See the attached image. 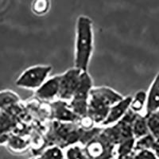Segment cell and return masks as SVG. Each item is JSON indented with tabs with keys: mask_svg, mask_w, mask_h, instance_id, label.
I'll return each mask as SVG.
<instances>
[{
	"mask_svg": "<svg viewBox=\"0 0 159 159\" xmlns=\"http://www.w3.org/2000/svg\"><path fill=\"white\" fill-rule=\"evenodd\" d=\"M93 23L88 16H79L76 25L74 67L88 71L94 47Z\"/></svg>",
	"mask_w": 159,
	"mask_h": 159,
	"instance_id": "obj_1",
	"label": "cell"
},
{
	"mask_svg": "<svg viewBox=\"0 0 159 159\" xmlns=\"http://www.w3.org/2000/svg\"><path fill=\"white\" fill-rule=\"evenodd\" d=\"M123 97L109 87L92 88L89 94L87 116L95 124L101 125L107 118L111 107Z\"/></svg>",
	"mask_w": 159,
	"mask_h": 159,
	"instance_id": "obj_2",
	"label": "cell"
},
{
	"mask_svg": "<svg viewBox=\"0 0 159 159\" xmlns=\"http://www.w3.org/2000/svg\"><path fill=\"white\" fill-rule=\"evenodd\" d=\"M84 130L78 123H63L54 120L47 133L42 150L52 145L63 149L77 143L81 144Z\"/></svg>",
	"mask_w": 159,
	"mask_h": 159,
	"instance_id": "obj_3",
	"label": "cell"
},
{
	"mask_svg": "<svg viewBox=\"0 0 159 159\" xmlns=\"http://www.w3.org/2000/svg\"><path fill=\"white\" fill-rule=\"evenodd\" d=\"M92 88L93 83L90 74L88 71H84L81 73L79 87L73 97L69 102L72 111L80 118L88 115L89 94Z\"/></svg>",
	"mask_w": 159,
	"mask_h": 159,
	"instance_id": "obj_4",
	"label": "cell"
},
{
	"mask_svg": "<svg viewBox=\"0 0 159 159\" xmlns=\"http://www.w3.org/2000/svg\"><path fill=\"white\" fill-rule=\"evenodd\" d=\"M51 72L52 66L50 65H34L23 71L16 80L15 84L19 88L37 90L48 79Z\"/></svg>",
	"mask_w": 159,
	"mask_h": 159,
	"instance_id": "obj_5",
	"label": "cell"
},
{
	"mask_svg": "<svg viewBox=\"0 0 159 159\" xmlns=\"http://www.w3.org/2000/svg\"><path fill=\"white\" fill-rule=\"evenodd\" d=\"M116 145L106 137L102 130L84 146L85 150L91 159H113L116 156Z\"/></svg>",
	"mask_w": 159,
	"mask_h": 159,
	"instance_id": "obj_6",
	"label": "cell"
},
{
	"mask_svg": "<svg viewBox=\"0 0 159 159\" xmlns=\"http://www.w3.org/2000/svg\"><path fill=\"white\" fill-rule=\"evenodd\" d=\"M18 102L0 105V144L7 143L9 136L17 128L16 111H18Z\"/></svg>",
	"mask_w": 159,
	"mask_h": 159,
	"instance_id": "obj_7",
	"label": "cell"
},
{
	"mask_svg": "<svg viewBox=\"0 0 159 159\" xmlns=\"http://www.w3.org/2000/svg\"><path fill=\"white\" fill-rule=\"evenodd\" d=\"M82 71L72 68L60 75V89L58 99L70 101L79 87Z\"/></svg>",
	"mask_w": 159,
	"mask_h": 159,
	"instance_id": "obj_8",
	"label": "cell"
},
{
	"mask_svg": "<svg viewBox=\"0 0 159 159\" xmlns=\"http://www.w3.org/2000/svg\"><path fill=\"white\" fill-rule=\"evenodd\" d=\"M52 118L55 121L63 123H79L81 118L71 108L69 103L64 99H58L51 103Z\"/></svg>",
	"mask_w": 159,
	"mask_h": 159,
	"instance_id": "obj_9",
	"label": "cell"
},
{
	"mask_svg": "<svg viewBox=\"0 0 159 159\" xmlns=\"http://www.w3.org/2000/svg\"><path fill=\"white\" fill-rule=\"evenodd\" d=\"M60 89V75L48 78L41 87L35 90V96L43 101H53L58 97Z\"/></svg>",
	"mask_w": 159,
	"mask_h": 159,
	"instance_id": "obj_10",
	"label": "cell"
},
{
	"mask_svg": "<svg viewBox=\"0 0 159 159\" xmlns=\"http://www.w3.org/2000/svg\"><path fill=\"white\" fill-rule=\"evenodd\" d=\"M131 100V96H125L121 100H119L116 104L113 105L111 107L110 111H109L107 118L102 123V126H106L107 127V126L115 124L118 121H119L130 109Z\"/></svg>",
	"mask_w": 159,
	"mask_h": 159,
	"instance_id": "obj_11",
	"label": "cell"
},
{
	"mask_svg": "<svg viewBox=\"0 0 159 159\" xmlns=\"http://www.w3.org/2000/svg\"><path fill=\"white\" fill-rule=\"evenodd\" d=\"M159 110V72L154 77L147 92L146 114Z\"/></svg>",
	"mask_w": 159,
	"mask_h": 159,
	"instance_id": "obj_12",
	"label": "cell"
},
{
	"mask_svg": "<svg viewBox=\"0 0 159 159\" xmlns=\"http://www.w3.org/2000/svg\"><path fill=\"white\" fill-rule=\"evenodd\" d=\"M132 132H133V134H134L135 139L143 137L150 133L147 119L145 116H141L139 113L138 114L137 117L135 118L134 121L133 122V124H132Z\"/></svg>",
	"mask_w": 159,
	"mask_h": 159,
	"instance_id": "obj_13",
	"label": "cell"
},
{
	"mask_svg": "<svg viewBox=\"0 0 159 159\" xmlns=\"http://www.w3.org/2000/svg\"><path fill=\"white\" fill-rule=\"evenodd\" d=\"M7 143L10 150L15 152L23 151L28 148L30 145V142L27 139L16 134H11L8 138Z\"/></svg>",
	"mask_w": 159,
	"mask_h": 159,
	"instance_id": "obj_14",
	"label": "cell"
},
{
	"mask_svg": "<svg viewBox=\"0 0 159 159\" xmlns=\"http://www.w3.org/2000/svg\"><path fill=\"white\" fill-rule=\"evenodd\" d=\"M37 159H66L63 149L58 146H49L38 154Z\"/></svg>",
	"mask_w": 159,
	"mask_h": 159,
	"instance_id": "obj_15",
	"label": "cell"
},
{
	"mask_svg": "<svg viewBox=\"0 0 159 159\" xmlns=\"http://www.w3.org/2000/svg\"><path fill=\"white\" fill-rule=\"evenodd\" d=\"M147 92L143 90H140L132 96V100L130 103V109L136 113H140L143 110L147 104Z\"/></svg>",
	"mask_w": 159,
	"mask_h": 159,
	"instance_id": "obj_16",
	"label": "cell"
},
{
	"mask_svg": "<svg viewBox=\"0 0 159 159\" xmlns=\"http://www.w3.org/2000/svg\"><path fill=\"white\" fill-rule=\"evenodd\" d=\"M150 133L159 141V110L145 115Z\"/></svg>",
	"mask_w": 159,
	"mask_h": 159,
	"instance_id": "obj_17",
	"label": "cell"
},
{
	"mask_svg": "<svg viewBox=\"0 0 159 159\" xmlns=\"http://www.w3.org/2000/svg\"><path fill=\"white\" fill-rule=\"evenodd\" d=\"M65 154L66 159H91L88 155L84 147H82L78 144L67 147Z\"/></svg>",
	"mask_w": 159,
	"mask_h": 159,
	"instance_id": "obj_18",
	"label": "cell"
},
{
	"mask_svg": "<svg viewBox=\"0 0 159 159\" xmlns=\"http://www.w3.org/2000/svg\"><path fill=\"white\" fill-rule=\"evenodd\" d=\"M157 143L155 138L149 133L147 135L136 139L134 144V151H138L141 150H153L154 145Z\"/></svg>",
	"mask_w": 159,
	"mask_h": 159,
	"instance_id": "obj_19",
	"label": "cell"
},
{
	"mask_svg": "<svg viewBox=\"0 0 159 159\" xmlns=\"http://www.w3.org/2000/svg\"><path fill=\"white\" fill-rule=\"evenodd\" d=\"M135 141L136 139L134 138H131L119 143L116 150V154L117 156L116 157H123V156L132 154L134 152Z\"/></svg>",
	"mask_w": 159,
	"mask_h": 159,
	"instance_id": "obj_20",
	"label": "cell"
},
{
	"mask_svg": "<svg viewBox=\"0 0 159 159\" xmlns=\"http://www.w3.org/2000/svg\"><path fill=\"white\" fill-rule=\"evenodd\" d=\"M49 8V0H34L32 3L33 12L38 15H45Z\"/></svg>",
	"mask_w": 159,
	"mask_h": 159,
	"instance_id": "obj_21",
	"label": "cell"
},
{
	"mask_svg": "<svg viewBox=\"0 0 159 159\" xmlns=\"http://www.w3.org/2000/svg\"><path fill=\"white\" fill-rule=\"evenodd\" d=\"M133 159H158L151 150H141L134 151Z\"/></svg>",
	"mask_w": 159,
	"mask_h": 159,
	"instance_id": "obj_22",
	"label": "cell"
},
{
	"mask_svg": "<svg viewBox=\"0 0 159 159\" xmlns=\"http://www.w3.org/2000/svg\"><path fill=\"white\" fill-rule=\"evenodd\" d=\"M133 154H134V152L132 154H129V155H126L120 157H116V159H133Z\"/></svg>",
	"mask_w": 159,
	"mask_h": 159,
	"instance_id": "obj_23",
	"label": "cell"
},
{
	"mask_svg": "<svg viewBox=\"0 0 159 159\" xmlns=\"http://www.w3.org/2000/svg\"><path fill=\"white\" fill-rule=\"evenodd\" d=\"M31 159H35V158H31Z\"/></svg>",
	"mask_w": 159,
	"mask_h": 159,
	"instance_id": "obj_24",
	"label": "cell"
},
{
	"mask_svg": "<svg viewBox=\"0 0 159 159\" xmlns=\"http://www.w3.org/2000/svg\"><path fill=\"white\" fill-rule=\"evenodd\" d=\"M113 159H114V158H113Z\"/></svg>",
	"mask_w": 159,
	"mask_h": 159,
	"instance_id": "obj_25",
	"label": "cell"
}]
</instances>
